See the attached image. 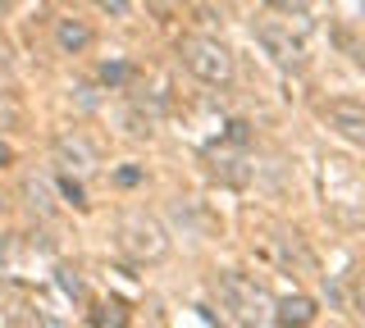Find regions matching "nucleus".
Wrapping results in <instances>:
<instances>
[{
    "instance_id": "f8f14e48",
    "label": "nucleus",
    "mask_w": 365,
    "mask_h": 328,
    "mask_svg": "<svg viewBox=\"0 0 365 328\" xmlns=\"http://www.w3.org/2000/svg\"><path fill=\"white\" fill-rule=\"evenodd\" d=\"M351 301H356V314L365 319V274L356 278V287H351Z\"/></svg>"
},
{
    "instance_id": "0eeeda50",
    "label": "nucleus",
    "mask_w": 365,
    "mask_h": 328,
    "mask_svg": "<svg viewBox=\"0 0 365 328\" xmlns=\"http://www.w3.org/2000/svg\"><path fill=\"white\" fill-rule=\"evenodd\" d=\"M210 160H215V178H224L228 187H247L251 169H247V160H242V155H233V151H215Z\"/></svg>"
},
{
    "instance_id": "39448f33",
    "label": "nucleus",
    "mask_w": 365,
    "mask_h": 328,
    "mask_svg": "<svg viewBox=\"0 0 365 328\" xmlns=\"http://www.w3.org/2000/svg\"><path fill=\"white\" fill-rule=\"evenodd\" d=\"M319 115H324L329 132H338L347 146L365 151V105H361V100H329Z\"/></svg>"
},
{
    "instance_id": "9b49d317",
    "label": "nucleus",
    "mask_w": 365,
    "mask_h": 328,
    "mask_svg": "<svg viewBox=\"0 0 365 328\" xmlns=\"http://www.w3.org/2000/svg\"><path fill=\"white\" fill-rule=\"evenodd\" d=\"M9 328H60V324H51L41 310H32V305H19L14 319H9Z\"/></svg>"
},
{
    "instance_id": "ddd939ff",
    "label": "nucleus",
    "mask_w": 365,
    "mask_h": 328,
    "mask_svg": "<svg viewBox=\"0 0 365 328\" xmlns=\"http://www.w3.org/2000/svg\"><path fill=\"white\" fill-rule=\"evenodd\" d=\"M356 64H361V69H365V41H361V46H356Z\"/></svg>"
},
{
    "instance_id": "7ed1b4c3",
    "label": "nucleus",
    "mask_w": 365,
    "mask_h": 328,
    "mask_svg": "<svg viewBox=\"0 0 365 328\" xmlns=\"http://www.w3.org/2000/svg\"><path fill=\"white\" fill-rule=\"evenodd\" d=\"M178 60L192 78H201L205 87H228L233 83V55L224 41L215 37H182L178 41Z\"/></svg>"
},
{
    "instance_id": "423d86ee",
    "label": "nucleus",
    "mask_w": 365,
    "mask_h": 328,
    "mask_svg": "<svg viewBox=\"0 0 365 328\" xmlns=\"http://www.w3.org/2000/svg\"><path fill=\"white\" fill-rule=\"evenodd\" d=\"M315 301L306 297V292H292V297H283V301H274V328H306L315 319Z\"/></svg>"
},
{
    "instance_id": "1a4fd4ad",
    "label": "nucleus",
    "mask_w": 365,
    "mask_h": 328,
    "mask_svg": "<svg viewBox=\"0 0 365 328\" xmlns=\"http://www.w3.org/2000/svg\"><path fill=\"white\" fill-rule=\"evenodd\" d=\"M265 5H269V14L297 18V23H311V14H315V5H311V0H265Z\"/></svg>"
},
{
    "instance_id": "f03ea898",
    "label": "nucleus",
    "mask_w": 365,
    "mask_h": 328,
    "mask_svg": "<svg viewBox=\"0 0 365 328\" xmlns=\"http://www.w3.org/2000/svg\"><path fill=\"white\" fill-rule=\"evenodd\" d=\"M114 246L119 255H128L133 265H160L169 255V233L165 223L151 219L146 210H128L114 219Z\"/></svg>"
},
{
    "instance_id": "6e6552de",
    "label": "nucleus",
    "mask_w": 365,
    "mask_h": 328,
    "mask_svg": "<svg viewBox=\"0 0 365 328\" xmlns=\"http://www.w3.org/2000/svg\"><path fill=\"white\" fill-rule=\"evenodd\" d=\"M91 324L96 328H123L128 324V310H123V301H101L96 310H91Z\"/></svg>"
},
{
    "instance_id": "f257e3e1",
    "label": "nucleus",
    "mask_w": 365,
    "mask_h": 328,
    "mask_svg": "<svg viewBox=\"0 0 365 328\" xmlns=\"http://www.w3.org/2000/svg\"><path fill=\"white\" fill-rule=\"evenodd\" d=\"M215 287H220L224 310L242 328H274V297L265 282H256L251 274H237V269H224L215 278Z\"/></svg>"
},
{
    "instance_id": "9d476101",
    "label": "nucleus",
    "mask_w": 365,
    "mask_h": 328,
    "mask_svg": "<svg viewBox=\"0 0 365 328\" xmlns=\"http://www.w3.org/2000/svg\"><path fill=\"white\" fill-rule=\"evenodd\" d=\"M87 41H91V32H87L83 23H68V18L60 23V46H64V51H83Z\"/></svg>"
},
{
    "instance_id": "20e7f679",
    "label": "nucleus",
    "mask_w": 365,
    "mask_h": 328,
    "mask_svg": "<svg viewBox=\"0 0 365 328\" xmlns=\"http://www.w3.org/2000/svg\"><path fill=\"white\" fill-rule=\"evenodd\" d=\"M306 28L311 23H297V18L274 14V18H260L256 23V41L279 69H302L306 64Z\"/></svg>"
}]
</instances>
